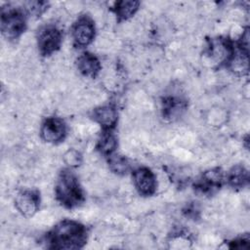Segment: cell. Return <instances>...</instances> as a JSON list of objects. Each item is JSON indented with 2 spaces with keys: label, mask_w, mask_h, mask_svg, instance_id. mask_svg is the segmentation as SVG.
Segmentation results:
<instances>
[{
  "label": "cell",
  "mask_w": 250,
  "mask_h": 250,
  "mask_svg": "<svg viewBox=\"0 0 250 250\" xmlns=\"http://www.w3.org/2000/svg\"><path fill=\"white\" fill-rule=\"evenodd\" d=\"M227 180L229 186L232 188H242L248 183L249 174L243 166L236 165L229 170Z\"/></svg>",
  "instance_id": "9a60e30c"
},
{
  "label": "cell",
  "mask_w": 250,
  "mask_h": 250,
  "mask_svg": "<svg viewBox=\"0 0 250 250\" xmlns=\"http://www.w3.org/2000/svg\"><path fill=\"white\" fill-rule=\"evenodd\" d=\"M72 39L76 48H85L92 43L95 37L94 21L86 16L79 18L72 26Z\"/></svg>",
  "instance_id": "5b68a950"
},
{
  "label": "cell",
  "mask_w": 250,
  "mask_h": 250,
  "mask_svg": "<svg viewBox=\"0 0 250 250\" xmlns=\"http://www.w3.org/2000/svg\"><path fill=\"white\" fill-rule=\"evenodd\" d=\"M63 160L70 167H76V166L80 165L81 160H82V156H81L80 152H78L77 150L69 149L63 155Z\"/></svg>",
  "instance_id": "e0dca14e"
},
{
  "label": "cell",
  "mask_w": 250,
  "mask_h": 250,
  "mask_svg": "<svg viewBox=\"0 0 250 250\" xmlns=\"http://www.w3.org/2000/svg\"><path fill=\"white\" fill-rule=\"evenodd\" d=\"M107 163L109 169L117 175H125L130 170L129 160L125 156L114 152L108 155Z\"/></svg>",
  "instance_id": "2e32d148"
},
{
  "label": "cell",
  "mask_w": 250,
  "mask_h": 250,
  "mask_svg": "<svg viewBox=\"0 0 250 250\" xmlns=\"http://www.w3.org/2000/svg\"><path fill=\"white\" fill-rule=\"evenodd\" d=\"M132 178L134 187L141 195L150 196L155 192L157 186L156 177L150 169L140 167L133 172Z\"/></svg>",
  "instance_id": "52a82bcc"
},
{
  "label": "cell",
  "mask_w": 250,
  "mask_h": 250,
  "mask_svg": "<svg viewBox=\"0 0 250 250\" xmlns=\"http://www.w3.org/2000/svg\"><path fill=\"white\" fill-rule=\"evenodd\" d=\"M28 5H29L27 8L28 12L30 14L39 16L46 10L47 3L46 2H30L28 3Z\"/></svg>",
  "instance_id": "ac0fdd59"
},
{
  "label": "cell",
  "mask_w": 250,
  "mask_h": 250,
  "mask_svg": "<svg viewBox=\"0 0 250 250\" xmlns=\"http://www.w3.org/2000/svg\"><path fill=\"white\" fill-rule=\"evenodd\" d=\"M76 64L78 70L84 76L91 78H95L102 68L99 59L95 55L88 52H85L78 57Z\"/></svg>",
  "instance_id": "8fae6325"
},
{
  "label": "cell",
  "mask_w": 250,
  "mask_h": 250,
  "mask_svg": "<svg viewBox=\"0 0 250 250\" xmlns=\"http://www.w3.org/2000/svg\"><path fill=\"white\" fill-rule=\"evenodd\" d=\"M223 179L224 175L220 168L210 169L202 174L201 178L196 183L195 188L200 192L209 194L221 188L223 184Z\"/></svg>",
  "instance_id": "9c48e42d"
},
{
  "label": "cell",
  "mask_w": 250,
  "mask_h": 250,
  "mask_svg": "<svg viewBox=\"0 0 250 250\" xmlns=\"http://www.w3.org/2000/svg\"><path fill=\"white\" fill-rule=\"evenodd\" d=\"M62 31L53 24L41 27L37 33V46L42 56H50L58 51L62 45Z\"/></svg>",
  "instance_id": "277c9868"
},
{
  "label": "cell",
  "mask_w": 250,
  "mask_h": 250,
  "mask_svg": "<svg viewBox=\"0 0 250 250\" xmlns=\"http://www.w3.org/2000/svg\"><path fill=\"white\" fill-rule=\"evenodd\" d=\"M86 241V228L82 224L72 220H63L60 222L47 235L49 247L53 249H80L85 245Z\"/></svg>",
  "instance_id": "6da1fadb"
},
{
  "label": "cell",
  "mask_w": 250,
  "mask_h": 250,
  "mask_svg": "<svg viewBox=\"0 0 250 250\" xmlns=\"http://www.w3.org/2000/svg\"><path fill=\"white\" fill-rule=\"evenodd\" d=\"M93 119L99 123L104 130H112L117 123L118 114L113 105H103L95 108L92 113Z\"/></svg>",
  "instance_id": "30bf717a"
},
{
  "label": "cell",
  "mask_w": 250,
  "mask_h": 250,
  "mask_svg": "<svg viewBox=\"0 0 250 250\" xmlns=\"http://www.w3.org/2000/svg\"><path fill=\"white\" fill-rule=\"evenodd\" d=\"M139 1L122 0L114 3L112 11L114 12L118 21H125L131 18L139 9Z\"/></svg>",
  "instance_id": "4fadbf2b"
},
{
  "label": "cell",
  "mask_w": 250,
  "mask_h": 250,
  "mask_svg": "<svg viewBox=\"0 0 250 250\" xmlns=\"http://www.w3.org/2000/svg\"><path fill=\"white\" fill-rule=\"evenodd\" d=\"M26 28V17L19 8L6 7L1 12V31L9 40L18 39Z\"/></svg>",
  "instance_id": "3957f363"
},
{
  "label": "cell",
  "mask_w": 250,
  "mask_h": 250,
  "mask_svg": "<svg viewBox=\"0 0 250 250\" xmlns=\"http://www.w3.org/2000/svg\"><path fill=\"white\" fill-rule=\"evenodd\" d=\"M57 200L65 208L73 209L84 202V192L77 177L69 170H62L55 187Z\"/></svg>",
  "instance_id": "7a4b0ae2"
},
{
  "label": "cell",
  "mask_w": 250,
  "mask_h": 250,
  "mask_svg": "<svg viewBox=\"0 0 250 250\" xmlns=\"http://www.w3.org/2000/svg\"><path fill=\"white\" fill-rule=\"evenodd\" d=\"M116 146H117V140L114 134L112 133V131L104 130L98 140V144H97L98 150L102 154L108 156L109 154L114 152Z\"/></svg>",
  "instance_id": "5bb4252c"
},
{
  "label": "cell",
  "mask_w": 250,
  "mask_h": 250,
  "mask_svg": "<svg viewBox=\"0 0 250 250\" xmlns=\"http://www.w3.org/2000/svg\"><path fill=\"white\" fill-rule=\"evenodd\" d=\"M18 211L24 217L33 216L39 209L40 197L36 190L25 189L18 193L15 199Z\"/></svg>",
  "instance_id": "ba28073f"
},
{
  "label": "cell",
  "mask_w": 250,
  "mask_h": 250,
  "mask_svg": "<svg viewBox=\"0 0 250 250\" xmlns=\"http://www.w3.org/2000/svg\"><path fill=\"white\" fill-rule=\"evenodd\" d=\"M40 134L45 142L59 144L62 142L66 136V125L62 118L48 117L42 123Z\"/></svg>",
  "instance_id": "8992f818"
},
{
  "label": "cell",
  "mask_w": 250,
  "mask_h": 250,
  "mask_svg": "<svg viewBox=\"0 0 250 250\" xmlns=\"http://www.w3.org/2000/svg\"><path fill=\"white\" fill-rule=\"evenodd\" d=\"M248 239L245 238H237L231 242H233L232 245H230L231 248H246L247 247V243H248Z\"/></svg>",
  "instance_id": "d6986e66"
},
{
  "label": "cell",
  "mask_w": 250,
  "mask_h": 250,
  "mask_svg": "<svg viewBox=\"0 0 250 250\" xmlns=\"http://www.w3.org/2000/svg\"><path fill=\"white\" fill-rule=\"evenodd\" d=\"M187 104L184 100L176 97H169L163 101V116L168 119H174L182 114Z\"/></svg>",
  "instance_id": "7c38bea8"
}]
</instances>
